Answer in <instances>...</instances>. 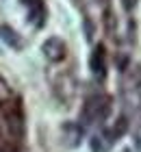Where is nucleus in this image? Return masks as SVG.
<instances>
[{
  "mask_svg": "<svg viewBox=\"0 0 141 152\" xmlns=\"http://www.w3.org/2000/svg\"><path fill=\"white\" fill-rule=\"evenodd\" d=\"M109 113V98L107 96H91L85 102V109H83V120L91 124L96 120H104Z\"/></svg>",
  "mask_w": 141,
  "mask_h": 152,
  "instance_id": "obj_1",
  "label": "nucleus"
},
{
  "mask_svg": "<svg viewBox=\"0 0 141 152\" xmlns=\"http://www.w3.org/2000/svg\"><path fill=\"white\" fill-rule=\"evenodd\" d=\"M89 67H91L96 78H100V80L107 78V50H104L102 44H98L94 48V52L89 57Z\"/></svg>",
  "mask_w": 141,
  "mask_h": 152,
  "instance_id": "obj_2",
  "label": "nucleus"
},
{
  "mask_svg": "<svg viewBox=\"0 0 141 152\" xmlns=\"http://www.w3.org/2000/svg\"><path fill=\"white\" fill-rule=\"evenodd\" d=\"M41 50H44L46 54V59L48 61H61V59H65V44H63V39L59 37H50V39H46L44 41V46H41Z\"/></svg>",
  "mask_w": 141,
  "mask_h": 152,
  "instance_id": "obj_3",
  "label": "nucleus"
},
{
  "mask_svg": "<svg viewBox=\"0 0 141 152\" xmlns=\"http://www.w3.org/2000/svg\"><path fill=\"white\" fill-rule=\"evenodd\" d=\"M22 4L28 7V20L35 24V28H41L46 22V7L41 0H20Z\"/></svg>",
  "mask_w": 141,
  "mask_h": 152,
  "instance_id": "obj_4",
  "label": "nucleus"
},
{
  "mask_svg": "<svg viewBox=\"0 0 141 152\" xmlns=\"http://www.w3.org/2000/svg\"><path fill=\"white\" fill-rule=\"evenodd\" d=\"M126 128H128V120H126V117H119L117 124H115V126H113V130H111V137H109V139H111V141L119 139V137L126 133Z\"/></svg>",
  "mask_w": 141,
  "mask_h": 152,
  "instance_id": "obj_5",
  "label": "nucleus"
},
{
  "mask_svg": "<svg viewBox=\"0 0 141 152\" xmlns=\"http://www.w3.org/2000/svg\"><path fill=\"white\" fill-rule=\"evenodd\" d=\"M4 41L9 46H13V48H22V39H20L15 35V31H11V28H4Z\"/></svg>",
  "mask_w": 141,
  "mask_h": 152,
  "instance_id": "obj_6",
  "label": "nucleus"
},
{
  "mask_svg": "<svg viewBox=\"0 0 141 152\" xmlns=\"http://www.w3.org/2000/svg\"><path fill=\"white\" fill-rule=\"evenodd\" d=\"M89 146H91V150H94V152H107V143H104L98 135H96V137H91Z\"/></svg>",
  "mask_w": 141,
  "mask_h": 152,
  "instance_id": "obj_7",
  "label": "nucleus"
},
{
  "mask_svg": "<svg viewBox=\"0 0 141 152\" xmlns=\"http://www.w3.org/2000/svg\"><path fill=\"white\" fill-rule=\"evenodd\" d=\"M137 2H139V0H122V7H124L126 13H130V11L137 7Z\"/></svg>",
  "mask_w": 141,
  "mask_h": 152,
  "instance_id": "obj_8",
  "label": "nucleus"
}]
</instances>
